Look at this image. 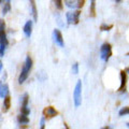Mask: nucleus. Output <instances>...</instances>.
<instances>
[{
	"label": "nucleus",
	"instance_id": "obj_15",
	"mask_svg": "<svg viewBox=\"0 0 129 129\" xmlns=\"http://www.w3.org/2000/svg\"><path fill=\"white\" fill-rule=\"evenodd\" d=\"M89 16L90 17H96V0H90Z\"/></svg>",
	"mask_w": 129,
	"mask_h": 129
},
{
	"label": "nucleus",
	"instance_id": "obj_25",
	"mask_svg": "<svg viewBox=\"0 0 129 129\" xmlns=\"http://www.w3.org/2000/svg\"><path fill=\"white\" fill-rule=\"evenodd\" d=\"M2 69V62H1V60H0V71H1Z\"/></svg>",
	"mask_w": 129,
	"mask_h": 129
},
{
	"label": "nucleus",
	"instance_id": "obj_16",
	"mask_svg": "<svg viewBox=\"0 0 129 129\" xmlns=\"http://www.w3.org/2000/svg\"><path fill=\"white\" fill-rule=\"evenodd\" d=\"M119 116H125V115H129V107H124L119 110L118 112Z\"/></svg>",
	"mask_w": 129,
	"mask_h": 129
},
{
	"label": "nucleus",
	"instance_id": "obj_27",
	"mask_svg": "<svg viewBox=\"0 0 129 129\" xmlns=\"http://www.w3.org/2000/svg\"><path fill=\"white\" fill-rule=\"evenodd\" d=\"M115 1H116V2H117V3H119V2H122V1H123V0H115Z\"/></svg>",
	"mask_w": 129,
	"mask_h": 129
},
{
	"label": "nucleus",
	"instance_id": "obj_2",
	"mask_svg": "<svg viewBox=\"0 0 129 129\" xmlns=\"http://www.w3.org/2000/svg\"><path fill=\"white\" fill-rule=\"evenodd\" d=\"M73 101L75 108H79L81 103H82V81L81 80L76 82V85L73 91Z\"/></svg>",
	"mask_w": 129,
	"mask_h": 129
},
{
	"label": "nucleus",
	"instance_id": "obj_11",
	"mask_svg": "<svg viewBox=\"0 0 129 129\" xmlns=\"http://www.w3.org/2000/svg\"><path fill=\"white\" fill-rule=\"evenodd\" d=\"M11 108V97L8 95L7 97H5V100H3V112H8Z\"/></svg>",
	"mask_w": 129,
	"mask_h": 129
},
{
	"label": "nucleus",
	"instance_id": "obj_12",
	"mask_svg": "<svg viewBox=\"0 0 129 129\" xmlns=\"http://www.w3.org/2000/svg\"><path fill=\"white\" fill-rule=\"evenodd\" d=\"M30 6H31V13L32 16H34V19L37 21L38 19V11H37V6H36V1L35 0H29Z\"/></svg>",
	"mask_w": 129,
	"mask_h": 129
},
{
	"label": "nucleus",
	"instance_id": "obj_4",
	"mask_svg": "<svg viewBox=\"0 0 129 129\" xmlns=\"http://www.w3.org/2000/svg\"><path fill=\"white\" fill-rule=\"evenodd\" d=\"M80 15H81V11L80 10H75V11H70L66 13V18L68 24L71 25H78L80 22Z\"/></svg>",
	"mask_w": 129,
	"mask_h": 129
},
{
	"label": "nucleus",
	"instance_id": "obj_8",
	"mask_svg": "<svg viewBox=\"0 0 129 129\" xmlns=\"http://www.w3.org/2000/svg\"><path fill=\"white\" fill-rule=\"evenodd\" d=\"M53 35H54V40H55L56 44H58L60 47H63L64 43H63L62 35H61V32H60V30L59 29H55L54 32H53Z\"/></svg>",
	"mask_w": 129,
	"mask_h": 129
},
{
	"label": "nucleus",
	"instance_id": "obj_28",
	"mask_svg": "<svg viewBox=\"0 0 129 129\" xmlns=\"http://www.w3.org/2000/svg\"><path fill=\"white\" fill-rule=\"evenodd\" d=\"M126 125H127V127H128V128H129V123H127V124H126Z\"/></svg>",
	"mask_w": 129,
	"mask_h": 129
},
{
	"label": "nucleus",
	"instance_id": "obj_23",
	"mask_svg": "<svg viewBox=\"0 0 129 129\" xmlns=\"http://www.w3.org/2000/svg\"><path fill=\"white\" fill-rule=\"evenodd\" d=\"M5 27H6L5 21H3L2 18H0V29H5Z\"/></svg>",
	"mask_w": 129,
	"mask_h": 129
},
{
	"label": "nucleus",
	"instance_id": "obj_29",
	"mask_svg": "<svg viewBox=\"0 0 129 129\" xmlns=\"http://www.w3.org/2000/svg\"><path fill=\"white\" fill-rule=\"evenodd\" d=\"M2 1H3V0H0V3H1V2H2Z\"/></svg>",
	"mask_w": 129,
	"mask_h": 129
},
{
	"label": "nucleus",
	"instance_id": "obj_17",
	"mask_svg": "<svg viewBox=\"0 0 129 129\" xmlns=\"http://www.w3.org/2000/svg\"><path fill=\"white\" fill-rule=\"evenodd\" d=\"M56 8H57L58 10H62L63 9V3H62V0H53Z\"/></svg>",
	"mask_w": 129,
	"mask_h": 129
},
{
	"label": "nucleus",
	"instance_id": "obj_5",
	"mask_svg": "<svg viewBox=\"0 0 129 129\" xmlns=\"http://www.w3.org/2000/svg\"><path fill=\"white\" fill-rule=\"evenodd\" d=\"M64 3L71 9H81L85 5V0H64Z\"/></svg>",
	"mask_w": 129,
	"mask_h": 129
},
{
	"label": "nucleus",
	"instance_id": "obj_1",
	"mask_svg": "<svg viewBox=\"0 0 129 129\" xmlns=\"http://www.w3.org/2000/svg\"><path fill=\"white\" fill-rule=\"evenodd\" d=\"M32 68V59L29 55L26 57V60H25V63H24V67L21 71V74H19V78H18V83L22 84L24 83L25 81L27 80L28 78V74H29V72Z\"/></svg>",
	"mask_w": 129,
	"mask_h": 129
},
{
	"label": "nucleus",
	"instance_id": "obj_30",
	"mask_svg": "<svg viewBox=\"0 0 129 129\" xmlns=\"http://www.w3.org/2000/svg\"><path fill=\"white\" fill-rule=\"evenodd\" d=\"M127 56H129V52H128V53H127Z\"/></svg>",
	"mask_w": 129,
	"mask_h": 129
},
{
	"label": "nucleus",
	"instance_id": "obj_3",
	"mask_svg": "<svg viewBox=\"0 0 129 129\" xmlns=\"http://www.w3.org/2000/svg\"><path fill=\"white\" fill-rule=\"evenodd\" d=\"M112 56V46L110 43H103L101 47H100V58L104 60L106 62L109 61V59Z\"/></svg>",
	"mask_w": 129,
	"mask_h": 129
},
{
	"label": "nucleus",
	"instance_id": "obj_18",
	"mask_svg": "<svg viewBox=\"0 0 129 129\" xmlns=\"http://www.w3.org/2000/svg\"><path fill=\"white\" fill-rule=\"evenodd\" d=\"M113 28V25H107V24H102L101 26H100V30L101 31H109L111 30Z\"/></svg>",
	"mask_w": 129,
	"mask_h": 129
},
{
	"label": "nucleus",
	"instance_id": "obj_7",
	"mask_svg": "<svg viewBox=\"0 0 129 129\" xmlns=\"http://www.w3.org/2000/svg\"><path fill=\"white\" fill-rule=\"evenodd\" d=\"M127 72L125 70L120 71V86L118 88V91L123 92L126 90V86H127V80H128V76H127Z\"/></svg>",
	"mask_w": 129,
	"mask_h": 129
},
{
	"label": "nucleus",
	"instance_id": "obj_13",
	"mask_svg": "<svg viewBox=\"0 0 129 129\" xmlns=\"http://www.w3.org/2000/svg\"><path fill=\"white\" fill-rule=\"evenodd\" d=\"M0 45H8V39L5 29H0Z\"/></svg>",
	"mask_w": 129,
	"mask_h": 129
},
{
	"label": "nucleus",
	"instance_id": "obj_20",
	"mask_svg": "<svg viewBox=\"0 0 129 129\" xmlns=\"http://www.w3.org/2000/svg\"><path fill=\"white\" fill-rule=\"evenodd\" d=\"M10 10H11V3H10L9 1H8V2L6 3V5H5V7H3V9H2V13H3V14H7Z\"/></svg>",
	"mask_w": 129,
	"mask_h": 129
},
{
	"label": "nucleus",
	"instance_id": "obj_24",
	"mask_svg": "<svg viewBox=\"0 0 129 129\" xmlns=\"http://www.w3.org/2000/svg\"><path fill=\"white\" fill-rule=\"evenodd\" d=\"M44 118H45V117H42V119H41V129H44V127H45V124H44Z\"/></svg>",
	"mask_w": 129,
	"mask_h": 129
},
{
	"label": "nucleus",
	"instance_id": "obj_14",
	"mask_svg": "<svg viewBox=\"0 0 129 129\" xmlns=\"http://www.w3.org/2000/svg\"><path fill=\"white\" fill-rule=\"evenodd\" d=\"M17 122L19 125H25L29 123V118H28V115H24L21 114L19 116H17Z\"/></svg>",
	"mask_w": 129,
	"mask_h": 129
},
{
	"label": "nucleus",
	"instance_id": "obj_6",
	"mask_svg": "<svg viewBox=\"0 0 129 129\" xmlns=\"http://www.w3.org/2000/svg\"><path fill=\"white\" fill-rule=\"evenodd\" d=\"M43 115H44V117H45V118H53V117H55V116L58 115V111L56 110L54 107L50 106V107L44 108Z\"/></svg>",
	"mask_w": 129,
	"mask_h": 129
},
{
	"label": "nucleus",
	"instance_id": "obj_10",
	"mask_svg": "<svg viewBox=\"0 0 129 129\" xmlns=\"http://www.w3.org/2000/svg\"><path fill=\"white\" fill-rule=\"evenodd\" d=\"M9 95V86L8 84H2V82H0V98H3Z\"/></svg>",
	"mask_w": 129,
	"mask_h": 129
},
{
	"label": "nucleus",
	"instance_id": "obj_26",
	"mask_svg": "<svg viewBox=\"0 0 129 129\" xmlns=\"http://www.w3.org/2000/svg\"><path fill=\"white\" fill-rule=\"evenodd\" d=\"M125 71H126L127 73H129V68H126V69H125Z\"/></svg>",
	"mask_w": 129,
	"mask_h": 129
},
{
	"label": "nucleus",
	"instance_id": "obj_19",
	"mask_svg": "<svg viewBox=\"0 0 129 129\" xmlns=\"http://www.w3.org/2000/svg\"><path fill=\"white\" fill-rule=\"evenodd\" d=\"M21 112H22V114H24V115H29L30 110H29V108H28V106H22Z\"/></svg>",
	"mask_w": 129,
	"mask_h": 129
},
{
	"label": "nucleus",
	"instance_id": "obj_9",
	"mask_svg": "<svg viewBox=\"0 0 129 129\" xmlns=\"http://www.w3.org/2000/svg\"><path fill=\"white\" fill-rule=\"evenodd\" d=\"M32 32V21H27L25 26H24V34L27 38H30Z\"/></svg>",
	"mask_w": 129,
	"mask_h": 129
},
{
	"label": "nucleus",
	"instance_id": "obj_22",
	"mask_svg": "<svg viewBox=\"0 0 129 129\" xmlns=\"http://www.w3.org/2000/svg\"><path fill=\"white\" fill-rule=\"evenodd\" d=\"M22 106H28V95L25 94L24 95V98H23V103Z\"/></svg>",
	"mask_w": 129,
	"mask_h": 129
},
{
	"label": "nucleus",
	"instance_id": "obj_21",
	"mask_svg": "<svg viewBox=\"0 0 129 129\" xmlns=\"http://www.w3.org/2000/svg\"><path fill=\"white\" fill-rule=\"evenodd\" d=\"M72 72H73V74L79 73V63L78 62H75L73 66H72Z\"/></svg>",
	"mask_w": 129,
	"mask_h": 129
}]
</instances>
